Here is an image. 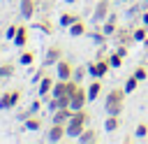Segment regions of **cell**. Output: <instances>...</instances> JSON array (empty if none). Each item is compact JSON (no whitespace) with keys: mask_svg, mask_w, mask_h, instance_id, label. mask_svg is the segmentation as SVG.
Returning <instances> with one entry per match:
<instances>
[{"mask_svg":"<svg viewBox=\"0 0 148 144\" xmlns=\"http://www.w3.org/2000/svg\"><path fill=\"white\" fill-rule=\"evenodd\" d=\"M60 58H62V46H60V44H51V46L44 51L42 65H44V67H51V65H56Z\"/></svg>","mask_w":148,"mask_h":144,"instance_id":"7","label":"cell"},{"mask_svg":"<svg viewBox=\"0 0 148 144\" xmlns=\"http://www.w3.org/2000/svg\"><path fill=\"white\" fill-rule=\"evenodd\" d=\"M23 125H25V130H30V132H37V130L42 128V118H39L37 114H30V116L23 121Z\"/></svg>","mask_w":148,"mask_h":144,"instance_id":"18","label":"cell"},{"mask_svg":"<svg viewBox=\"0 0 148 144\" xmlns=\"http://www.w3.org/2000/svg\"><path fill=\"white\" fill-rule=\"evenodd\" d=\"M32 60H35V53H32L30 49L21 51V56H18V63H21V65H32Z\"/></svg>","mask_w":148,"mask_h":144,"instance_id":"25","label":"cell"},{"mask_svg":"<svg viewBox=\"0 0 148 144\" xmlns=\"http://www.w3.org/2000/svg\"><path fill=\"white\" fill-rule=\"evenodd\" d=\"M143 2H146V5H148V0H143Z\"/></svg>","mask_w":148,"mask_h":144,"instance_id":"38","label":"cell"},{"mask_svg":"<svg viewBox=\"0 0 148 144\" xmlns=\"http://www.w3.org/2000/svg\"><path fill=\"white\" fill-rule=\"evenodd\" d=\"M14 70H16L14 63H2V65H0V79H9V77H14Z\"/></svg>","mask_w":148,"mask_h":144,"instance_id":"21","label":"cell"},{"mask_svg":"<svg viewBox=\"0 0 148 144\" xmlns=\"http://www.w3.org/2000/svg\"><path fill=\"white\" fill-rule=\"evenodd\" d=\"M67 137V128L62 125V123H53L51 128H49V132H46V139L49 142H62Z\"/></svg>","mask_w":148,"mask_h":144,"instance_id":"10","label":"cell"},{"mask_svg":"<svg viewBox=\"0 0 148 144\" xmlns=\"http://www.w3.org/2000/svg\"><path fill=\"white\" fill-rule=\"evenodd\" d=\"M123 2H130V0H123Z\"/></svg>","mask_w":148,"mask_h":144,"instance_id":"37","label":"cell"},{"mask_svg":"<svg viewBox=\"0 0 148 144\" xmlns=\"http://www.w3.org/2000/svg\"><path fill=\"white\" fill-rule=\"evenodd\" d=\"M106 58H109L111 67H120V65H123V60H125V56H123V53H120L118 49H116V51H113L111 56H106Z\"/></svg>","mask_w":148,"mask_h":144,"instance_id":"23","label":"cell"},{"mask_svg":"<svg viewBox=\"0 0 148 144\" xmlns=\"http://www.w3.org/2000/svg\"><path fill=\"white\" fill-rule=\"evenodd\" d=\"M76 19H81V16H79V14H72V12H62L60 19H58V26H60V28H69Z\"/></svg>","mask_w":148,"mask_h":144,"instance_id":"19","label":"cell"},{"mask_svg":"<svg viewBox=\"0 0 148 144\" xmlns=\"http://www.w3.org/2000/svg\"><path fill=\"white\" fill-rule=\"evenodd\" d=\"M16 28H18V26H9V28L5 30V35H7V39H14V35H16Z\"/></svg>","mask_w":148,"mask_h":144,"instance_id":"32","label":"cell"},{"mask_svg":"<svg viewBox=\"0 0 148 144\" xmlns=\"http://www.w3.org/2000/svg\"><path fill=\"white\" fill-rule=\"evenodd\" d=\"M92 39H95L97 44H104V39H106V35H104V33H92Z\"/></svg>","mask_w":148,"mask_h":144,"instance_id":"33","label":"cell"},{"mask_svg":"<svg viewBox=\"0 0 148 144\" xmlns=\"http://www.w3.org/2000/svg\"><path fill=\"white\" fill-rule=\"evenodd\" d=\"M67 30H69V35H72V37H83V35L88 33V23H86L83 19H76Z\"/></svg>","mask_w":148,"mask_h":144,"instance_id":"14","label":"cell"},{"mask_svg":"<svg viewBox=\"0 0 148 144\" xmlns=\"http://www.w3.org/2000/svg\"><path fill=\"white\" fill-rule=\"evenodd\" d=\"M14 46H18V49H23L25 44H28V26H18L16 28V35H14Z\"/></svg>","mask_w":148,"mask_h":144,"instance_id":"15","label":"cell"},{"mask_svg":"<svg viewBox=\"0 0 148 144\" xmlns=\"http://www.w3.org/2000/svg\"><path fill=\"white\" fill-rule=\"evenodd\" d=\"M88 67V74L92 77V79H102V77H106V72L111 70V63H109V58H97V60H92V63H88L86 65Z\"/></svg>","mask_w":148,"mask_h":144,"instance_id":"3","label":"cell"},{"mask_svg":"<svg viewBox=\"0 0 148 144\" xmlns=\"http://www.w3.org/2000/svg\"><path fill=\"white\" fill-rule=\"evenodd\" d=\"M35 12H37V0H18V14H21V19L30 21L35 16Z\"/></svg>","mask_w":148,"mask_h":144,"instance_id":"9","label":"cell"},{"mask_svg":"<svg viewBox=\"0 0 148 144\" xmlns=\"http://www.w3.org/2000/svg\"><path fill=\"white\" fill-rule=\"evenodd\" d=\"M109 14H111V2L109 0H97V5L92 9V23H99L102 26V21H106Z\"/></svg>","mask_w":148,"mask_h":144,"instance_id":"6","label":"cell"},{"mask_svg":"<svg viewBox=\"0 0 148 144\" xmlns=\"http://www.w3.org/2000/svg\"><path fill=\"white\" fill-rule=\"evenodd\" d=\"M141 21H143V26L148 28V9H146V12H141Z\"/></svg>","mask_w":148,"mask_h":144,"instance_id":"34","label":"cell"},{"mask_svg":"<svg viewBox=\"0 0 148 144\" xmlns=\"http://www.w3.org/2000/svg\"><path fill=\"white\" fill-rule=\"evenodd\" d=\"M72 74H74V65L67 58H60L56 63V79H72Z\"/></svg>","mask_w":148,"mask_h":144,"instance_id":"8","label":"cell"},{"mask_svg":"<svg viewBox=\"0 0 148 144\" xmlns=\"http://www.w3.org/2000/svg\"><path fill=\"white\" fill-rule=\"evenodd\" d=\"M76 142H79V144H95V142H99V130H95V128H86V130L76 137Z\"/></svg>","mask_w":148,"mask_h":144,"instance_id":"12","label":"cell"},{"mask_svg":"<svg viewBox=\"0 0 148 144\" xmlns=\"http://www.w3.org/2000/svg\"><path fill=\"white\" fill-rule=\"evenodd\" d=\"M37 28H39L42 33H46V35H51V33H53V23H51L49 19H44V21H37Z\"/></svg>","mask_w":148,"mask_h":144,"instance_id":"26","label":"cell"},{"mask_svg":"<svg viewBox=\"0 0 148 144\" xmlns=\"http://www.w3.org/2000/svg\"><path fill=\"white\" fill-rule=\"evenodd\" d=\"M86 72H88V67H83V65H79V67H74V74H72V79H74V81H81Z\"/></svg>","mask_w":148,"mask_h":144,"instance_id":"29","label":"cell"},{"mask_svg":"<svg viewBox=\"0 0 148 144\" xmlns=\"http://www.w3.org/2000/svg\"><path fill=\"white\" fill-rule=\"evenodd\" d=\"M74 114V109L72 107H65V109H56L53 114H51V121L53 123H62V125H67V121H69V116Z\"/></svg>","mask_w":148,"mask_h":144,"instance_id":"13","label":"cell"},{"mask_svg":"<svg viewBox=\"0 0 148 144\" xmlns=\"http://www.w3.org/2000/svg\"><path fill=\"white\" fill-rule=\"evenodd\" d=\"M136 86H139V79L132 74V77H127L125 79V84H123V88H125V93H134L136 91Z\"/></svg>","mask_w":148,"mask_h":144,"instance_id":"24","label":"cell"},{"mask_svg":"<svg viewBox=\"0 0 148 144\" xmlns=\"http://www.w3.org/2000/svg\"><path fill=\"white\" fill-rule=\"evenodd\" d=\"M116 39H118V42H123V44H127V42H132V39H134V35H132V30L123 28V30H116Z\"/></svg>","mask_w":148,"mask_h":144,"instance_id":"22","label":"cell"},{"mask_svg":"<svg viewBox=\"0 0 148 144\" xmlns=\"http://www.w3.org/2000/svg\"><path fill=\"white\" fill-rule=\"evenodd\" d=\"M88 121H90V114H88V109L83 107V109H74V114L69 116V121H67V137H79L83 130H86V125H88Z\"/></svg>","mask_w":148,"mask_h":144,"instance_id":"1","label":"cell"},{"mask_svg":"<svg viewBox=\"0 0 148 144\" xmlns=\"http://www.w3.org/2000/svg\"><path fill=\"white\" fill-rule=\"evenodd\" d=\"M132 35H134V42H146V26L143 28H136V30H132Z\"/></svg>","mask_w":148,"mask_h":144,"instance_id":"27","label":"cell"},{"mask_svg":"<svg viewBox=\"0 0 148 144\" xmlns=\"http://www.w3.org/2000/svg\"><path fill=\"white\" fill-rule=\"evenodd\" d=\"M65 2H67V5H74V2H79V0H65Z\"/></svg>","mask_w":148,"mask_h":144,"instance_id":"36","label":"cell"},{"mask_svg":"<svg viewBox=\"0 0 148 144\" xmlns=\"http://www.w3.org/2000/svg\"><path fill=\"white\" fill-rule=\"evenodd\" d=\"M39 109H42V100L37 98V100H32V105H30V111H32V114H37Z\"/></svg>","mask_w":148,"mask_h":144,"instance_id":"31","label":"cell"},{"mask_svg":"<svg viewBox=\"0 0 148 144\" xmlns=\"http://www.w3.org/2000/svg\"><path fill=\"white\" fill-rule=\"evenodd\" d=\"M42 77H44V72H37V74L32 77V84H39V79H42Z\"/></svg>","mask_w":148,"mask_h":144,"instance_id":"35","label":"cell"},{"mask_svg":"<svg viewBox=\"0 0 148 144\" xmlns=\"http://www.w3.org/2000/svg\"><path fill=\"white\" fill-rule=\"evenodd\" d=\"M118 128H120V116L109 114V116L104 118V130H106V132H116Z\"/></svg>","mask_w":148,"mask_h":144,"instance_id":"20","label":"cell"},{"mask_svg":"<svg viewBox=\"0 0 148 144\" xmlns=\"http://www.w3.org/2000/svg\"><path fill=\"white\" fill-rule=\"evenodd\" d=\"M132 74H134V77H136V79H139V81H143V79H146V77H148V70H146V67H143V65H136V67H134V72H132Z\"/></svg>","mask_w":148,"mask_h":144,"instance_id":"28","label":"cell"},{"mask_svg":"<svg viewBox=\"0 0 148 144\" xmlns=\"http://www.w3.org/2000/svg\"><path fill=\"white\" fill-rule=\"evenodd\" d=\"M134 135H136V137H146V135H148V125H146V123H139L136 130H134Z\"/></svg>","mask_w":148,"mask_h":144,"instance_id":"30","label":"cell"},{"mask_svg":"<svg viewBox=\"0 0 148 144\" xmlns=\"http://www.w3.org/2000/svg\"><path fill=\"white\" fill-rule=\"evenodd\" d=\"M118 30V23H116V14H109L106 16V21H102V33L109 37V35H113Z\"/></svg>","mask_w":148,"mask_h":144,"instance_id":"17","label":"cell"},{"mask_svg":"<svg viewBox=\"0 0 148 144\" xmlns=\"http://www.w3.org/2000/svg\"><path fill=\"white\" fill-rule=\"evenodd\" d=\"M53 84H56L53 77H42L39 84H37V95H39V98H49L51 91H53Z\"/></svg>","mask_w":148,"mask_h":144,"instance_id":"11","label":"cell"},{"mask_svg":"<svg viewBox=\"0 0 148 144\" xmlns=\"http://www.w3.org/2000/svg\"><path fill=\"white\" fill-rule=\"evenodd\" d=\"M125 88H111L104 98V109L106 114H113V116H120L123 114V107H125Z\"/></svg>","mask_w":148,"mask_h":144,"instance_id":"2","label":"cell"},{"mask_svg":"<svg viewBox=\"0 0 148 144\" xmlns=\"http://www.w3.org/2000/svg\"><path fill=\"white\" fill-rule=\"evenodd\" d=\"M88 102H90V100H88V91L79 84V88L69 95V107H72V109H83Z\"/></svg>","mask_w":148,"mask_h":144,"instance_id":"5","label":"cell"},{"mask_svg":"<svg viewBox=\"0 0 148 144\" xmlns=\"http://www.w3.org/2000/svg\"><path fill=\"white\" fill-rule=\"evenodd\" d=\"M21 88H9V91H5L2 95H0V109L2 111H7V109H14L18 102H21Z\"/></svg>","mask_w":148,"mask_h":144,"instance_id":"4","label":"cell"},{"mask_svg":"<svg viewBox=\"0 0 148 144\" xmlns=\"http://www.w3.org/2000/svg\"><path fill=\"white\" fill-rule=\"evenodd\" d=\"M88 100L92 102V100H97L99 95H102V79H92L90 84H88Z\"/></svg>","mask_w":148,"mask_h":144,"instance_id":"16","label":"cell"}]
</instances>
